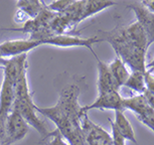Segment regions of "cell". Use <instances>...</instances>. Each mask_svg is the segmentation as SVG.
Here are the masks:
<instances>
[{"instance_id": "6da1fadb", "label": "cell", "mask_w": 154, "mask_h": 145, "mask_svg": "<svg viewBox=\"0 0 154 145\" xmlns=\"http://www.w3.org/2000/svg\"><path fill=\"white\" fill-rule=\"evenodd\" d=\"M80 88L72 84L63 87L60 93L59 101L54 106H36L37 113L53 121L59 133L69 145H86L81 127V107L79 104Z\"/></svg>"}, {"instance_id": "7a4b0ae2", "label": "cell", "mask_w": 154, "mask_h": 145, "mask_svg": "<svg viewBox=\"0 0 154 145\" xmlns=\"http://www.w3.org/2000/svg\"><path fill=\"white\" fill-rule=\"evenodd\" d=\"M102 39L112 45L116 56L120 57L132 71L145 72L147 69L146 56L148 48L130 39L125 32L124 27H118L109 31Z\"/></svg>"}, {"instance_id": "3957f363", "label": "cell", "mask_w": 154, "mask_h": 145, "mask_svg": "<svg viewBox=\"0 0 154 145\" xmlns=\"http://www.w3.org/2000/svg\"><path fill=\"white\" fill-rule=\"evenodd\" d=\"M123 109L132 111L137 116L138 120L153 131L154 129V110L149 105L143 94H137L131 97H123Z\"/></svg>"}, {"instance_id": "277c9868", "label": "cell", "mask_w": 154, "mask_h": 145, "mask_svg": "<svg viewBox=\"0 0 154 145\" xmlns=\"http://www.w3.org/2000/svg\"><path fill=\"white\" fill-rule=\"evenodd\" d=\"M29 131V126L23 120L16 108H12L5 121L4 139L1 145H12L22 140Z\"/></svg>"}, {"instance_id": "5b68a950", "label": "cell", "mask_w": 154, "mask_h": 145, "mask_svg": "<svg viewBox=\"0 0 154 145\" xmlns=\"http://www.w3.org/2000/svg\"><path fill=\"white\" fill-rule=\"evenodd\" d=\"M103 42L102 37L100 36H93V37H82L78 35H72V34H51L48 39L42 40V45H54L59 48H86L94 54V56H97L93 51V45L95 43Z\"/></svg>"}, {"instance_id": "8992f818", "label": "cell", "mask_w": 154, "mask_h": 145, "mask_svg": "<svg viewBox=\"0 0 154 145\" xmlns=\"http://www.w3.org/2000/svg\"><path fill=\"white\" fill-rule=\"evenodd\" d=\"M81 127L86 145H112L111 134L91 121L88 114H84L81 117Z\"/></svg>"}, {"instance_id": "52a82bcc", "label": "cell", "mask_w": 154, "mask_h": 145, "mask_svg": "<svg viewBox=\"0 0 154 145\" xmlns=\"http://www.w3.org/2000/svg\"><path fill=\"white\" fill-rule=\"evenodd\" d=\"M13 107L16 108V110L23 118V120L28 124V126H31L32 128L35 129L43 139L49 137L51 132L48 130L45 121H42L37 115V111L35 109L36 105L34 104V102L15 101Z\"/></svg>"}, {"instance_id": "ba28073f", "label": "cell", "mask_w": 154, "mask_h": 145, "mask_svg": "<svg viewBox=\"0 0 154 145\" xmlns=\"http://www.w3.org/2000/svg\"><path fill=\"white\" fill-rule=\"evenodd\" d=\"M123 110V97L120 95L119 91H111L98 94V97L93 103L89 105H85L81 107V116L84 114H88L91 110Z\"/></svg>"}, {"instance_id": "9c48e42d", "label": "cell", "mask_w": 154, "mask_h": 145, "mask_svg": "<svg viewBox=\"0 0 154 145\" xmlns=\"http://www.w3.org/2000/svg\"><path fill=\"white\" fill-rule=\"evenodd\" d=\"M42 45V42L35 39H13L0 43V56L3 59H10L22 54H27L34 48Z\"/></svg>"}, {"instance_id": "30bf717a", "label": "cell", "mask_w": 154, "mask_h": 145, "mask_svg": "<svg viewBox=\"0 0 154 145\" xmlns=\"http://www.w3.org/2000/svg\"><path fill=\"white\" fill-rule=\"evenodd\" d=\"M133 10L136 16V22L143 28L146 35L151 42H153L154 35V13L150 12L140 4V2H134L127 6Z\"/></svg>"}, {"instance_id": "8fae6325", "label": "cell", "mask_w": 154, "mask_h": 145, "mask_svg": "<svg viewBox=\"0 0 154 145\" xmlns=\"http://www.w3.org/2000/svg\"><path fill=\"white\" fill-rule=\"evenodd\" d=\"M14 102L15 93L13 83H11L6 78H3L0 87V117L7 118L8 114L13 108Z\"/></svg>"}, {"instance_id": "7c38bea8", "label": "cell", "mask_w": 154, "mask_h": 145, "mask_svg": "<svg viewBox=\"0 0 154 145\" xmlns=\"http://www.w3.org/2000/svg\"><path fill=\"white\" fill-rule=\"evenodd\" d=\"M98 62V92L99 94H103V93L111 92V91H119L118 86L116 85L114 79H113L111 72L109 71L108 63L102 62L95 56Z\"/></svg>"}, {"instance_id": "4fadbf2b", "label": "cell", "mask_w": 154, "mask_h": 145, "mask_svg": "<svg viewBox=\"0 0 154 145\" xmlns=\"http://www.w3.org/2000/svg\"><path fill=\"white\" fill-rule=\"evenodd\" d=\"M113 122H114L118 131L125 138V140L131 141L133 143L137 142L136 141L134 129H133L130 121L127 119L126 115L124 114L123 110H117V111H115V120Z\"/></svg>"}, {"instance_id": "5bb4252c", "label": "cell", "mask_w": 154, "mask_h": 145, "mask_svg": "<svg viewBox=\"0 0 154 145\" xmlns=\"http://www.w3.org/2000/svg\"><path fill=\"white\" fill-rule=\"evenodd\" d=\"M109 71L111 72L113 79H114L116 85L120 89L121 87L124 86L125 82L127 81L128 77H129V71H128L127 66L125 65L124 62L120 57L116 56L113 60L110 63H108Z\"/></svg>"}, {"instance_id": "9a60e30c", "label": "cell", "mask_w": 154, "mask_h": 145, "mask_svg": "<svg viewBox=\"0 0 154 145\" xmlns=\"http://www.w3.org/2000/svg\"><path fill=\"white\" fill-rule=\"evenodd\" d=\"M117 3L114 1H94V0H90V1H85L84 3V8L82 15L80 17V22L83 20H86L87 18L91 17L93 15H96L99 12H102L103 10L114 6Z\"/></svg>"}, {"instance_id": "2e32d148", "label": "cell", "mask_w": 154, "mask_h": 145, "mask_svg": "<svg viewBox=\"0 0 154 145\" xmlns=\"http://www.w3.org/2000/svg\"><path fill=\"white\" fill-rule=\"evenodd\" d=\"M45 3L37 0H21L16 3L17 9L22 11L29 19H33L43 9Z\"/></svg>"}, {"instance_id": "e0dca14e", "label": "cell", "mask_w": 154, "mask_h": 145, "mask_svg": "<svg viewBox=\"0 0 154 145\" xmlns=\"http://www.w3.org/2000/svg\"><path fill=\"white\" fill-rule=\"evenodd\" d=\"M123 87L137 93V94H143L146 90L144 82V72L139 71H132L129 74V77H128Z\"/></svg>"}, {"instance_id": "ac0fdd59", "label": "cell", "mask_w": 154, "mask_h": 145, "mask_svg": "<svg viewBox=\"0 0 154 145\" xmlns=\"http://www.w3.org/2000/svg\"><path fill=\"white\" fill-rule=\"evenodd\" d=\"M72 1H69V0H62V1H54L51 3H49L45 6L48 10H51V12L57 13V14H62L66 10L69 5H71Z\"/></svg>"}, {"instance_id": "d6986e66", "label": "cell", "mask_w": 154, "mask_h": 145, "mask_svg": "<svg viewBox=\"0 0 154 145\" xmlns=\"http://www.w3.org/2000/svg\"><path fill=\"white\" fill-rule=\"evenodd\" d=\"M110 121V125H111V137H112V145H126L125 144V138L121 135V133L118 131V129L116 128L114 122L111 119H109Z\"/></svg>"}, {"instance_id": "ffe728a7", "label": "cell", "mask_w": 154, "mask_h": 145, "mask_svg": "<svg viewBox=\"0 0 154 145\" xmlns=\"http://www.w3.org/2000/svg\"><path fill=\"white\" fill-rule=\"evenodd\" d=\"M49 136H51L53 138L48 141V145H69V142L60 134L57 130H56L54 132H51Z\"/></svg>"}, {"instance_id": "44dd1931", "label": "cell", "mask_w": 154, "mask_h": 145, "mask_svg": "<svg viewBox=\"0 0 154 145\" xmlns=\"http://www.w3.org/2000/svg\"><path fill=\"white\" fill-rule=\"evenodd\" d=\"M5 121L6 118L0 117V144L2 143L4 139V133H5Z\"/></svg>"}, {"instance_id": "7402d4cb", "label": "cell", "mask_w": 154, "mask_h": 145, "mask_svg": "<svg viewBox=\"0 0 154 145\" xmlns=\"http://www.w3.org/2000/svg\"><path fill=\"white\" fill-rule=\"evenodd\" d=\"M140 4L143 7L146 8L147 10H149L150 12L154 13V1L153 0H149V1H140Z\"/></svg>"}, {"instance_id": "603a6c76", "label": "cell", "mask_w": 154, "mask_h": 145, "mask_svg": "<svg viewBox=\"0 0 154 145\" xmlns=\"http://www.w3.org/2000/svg\"><path fill=\"white\" fill-rule=\"evenodd\" d=\"M4 62H5V59H3V57L0 56V66H3Z\"/></svg>"}, {"instance_id": "cb8c5ba5", "label": "cell", "mask_w": 154, "mask_h": 145, "mask_svg": "<svg viewBox=\"0 0 154 145\" xmlns=\"http://www.w3.org/2000/svg\"><path fill=\"white\" fill-rule=\"evenodd\" d=\"M0 145H1V144H0Z\"/></svg>"}]
</instances>
